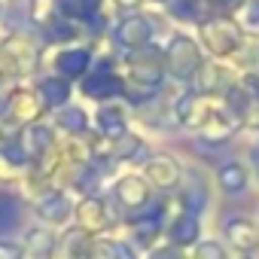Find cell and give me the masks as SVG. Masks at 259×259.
I'll return each instance as SVG.
<instances>
[{"label": "cell", "instance_id": "obj_30", "mask_svg": "<svg viewBox=\"0 0 259 259\" xmlns=\"http://www.w3.org/2000/svg\"><path fill=\"white\" fill-rule=\"evenodd\" d=\"M201 0H168V13L180 22H201Z\"/></svg>", "mask_w": 259, "mask_h": 259}, {"label": "cell", "instance_id": "obj_40", "mask_svg": "<svg viewBox=\"0 0 259 259\" xmlns=\"http://www.w3.org/2000/svg\"><path fill=\"white\" fill-rule=\"evenodd\" d=\"M241 259H253V256H241Z\"/></svg>", "mask_w": 259, "mask_h": 259}, {"label": "cell", "instance_id": "obj_28", "mask_svg": "<svg viewBox=\"0 0 259 259\" xmlns=\"http://www.w3.org/2000/svg\"><path fill=\"white\" fill-rule=\"evenodd\" d=\"M61 247H64V259H89L92 256V235H85L82 229H73Z\"/></svg>", "mask_w": 259, "mask_h": 259}, {"label": "cell", "instance_id": "obj_15", "mask_svg": "<svg viewBox=\"0 0 259 259\" xmlns=\"http://www.w3.org/2000/svg\"><path fill=\"white\" fill-rule=\"evenodd\" d=\"M223 232H226V241L238 250V253H253L259 247V229L247 220V217H229L223 223Z\"/></svg>", "mask_w": 259, "mask_h": 259}, {"label": "cell", "instance_id": "obj_13", "mask_svg": "<svg viewBox=\"0 0 259 259\" xmlns=\"http://www.w3.org/2000/svg\"><path fill=\"white\" fill-rule=\"evenodd\" d=\"M52 67H55V73L61 76V79H79L89 67H92V52L85 49V46H67V49H61V52H55V58H52Z\"/></svg>", "mask_w": 259, "mask_h": 259}, {"label": "cell", "instance_id": "obj_35", "mask_svg": "<svg viewBox=\"0 0 259 259\" xmlns=\"http://www.w3.org/2000/svg\"><path fill=\"white\" fill-rule=\"evenodd\" d=\"M147 259H186L183 253H180V247H174V244H168V247H156Z\"/></svg>", "mask_w": 259, "mask_h": 259}, {"label": "cell", "instance_id": "obj_5", "mask_svg": "<svg viewBox=\"0 0 259 259\" xmlns=\"http://www.w3.org/2000/svg\"><path fill=\"white\" fill-rule=\"evenodd\" d=\"M153 22H150V16H144V13H132V16H125L119 25H116V31H113V37H116V43L122 46V49H128V52H135V49H144V46H150V40H153Z\"/></svg>", "mask_w": 259, "mask_h": 259}, {"label": "cell", "instance_id": "obj_27", "mask_svg": "<svg viewBox=\"0 0 259 259\" xmlns=\"http://www.w3.org/2000/svg\"><path fill=\"white\" fill-rule=\"evenodd\" d=\"M22 223V201L13 192H0V235L13 232Z\"/></svg>", "mask_w": 259, "mask_h": 259}, {"label": "cell", "instance_id": "obj_41", "mask_svg": "<svg viewBox=\"0 0 259 259\" xmlns=\"http://www.w3.org/2000/svg\"><path fill=\"white\" fill-rule=\"evenodd\" d=\"M156 4H165V0H156Z\"/></svg>", "mask_w": 259, "mask_h": 259}, {"label": "cell", "instance_id": "obj_19", "mask_svg": "<svg viewBox=\"0 0 259 259\" xmlns=\"http://www.w3.org/2000/svg\"><path fill=\"white\" fill-rule=\"evenodd\" d=\"M217 183H220V189H223L226 195H241V192H247L250 177H247V168H244L241 162L229 159V162H223V165L217 168Z\"/></svg>", "mask_w": 259, "mask_h": 259}, {"label": "cell", "instance_id": "obj_33", "mask_svg": "<svg viewBox=\"0 0 259 259\" xmlns=\"http://www.w3.org/2000/svg\"><path fill=\"white\" fill-rule=\"evenodd\" d=\"M0 259H25V247L19 241L0 238Z\"/></svg>", "mask_w": 259, "mask_h": 259}, {"label": "cell", "instance_id": "obj_34", "mask_svg": "<svg viewBox=\"0 0 259 259\" xmlns=\"http://www.w3.org/2000/svg\"><path fill=\"white\" fill-rule=\"evenodd\" d=\"M204 4L210 10H220V16H229V13H235V10L244 7V0H204Z\"/></svg>", "mask_w": 259, "mask_h": 259}, {"label": "cell", "instance_id": "obj_31", "mask_svg": "<svg viewBox=\"0 0 259 259\" xmlns=\"http://www.w3.org/2000/svg\"><path fill=\"white\" fill-rule=\"evenodd\" d=\"M235 55L241 58V64L259 70V37H244V43H241V49Z\"/></svg>", "mask_w": 259, "mask_h": 259}, {"label": "cell", "instance_id": "obj_38", "mask_svg": "<svg viewBox=\"0 0 259 259\" xmlns=\"http://www.w3.org/2000/svg\"><path fill=\"white\" fill-rule=\"evenodd\" d=\"M250 159H253V171H256V177H259V147L250 153Z\"/></svg>", "mask_w": 259, "mask_h": 259}, {"label": "cell", "instance_id": "obj_18", "mask_svg": "<svg viewBox=\"0 0 259 259\" xmlns=\"http://www.w3.org/2000/svg\"><path fill=\"white\" fill-rule=\"evenodd\" d=\"M52 13L67 22H92L101 13V0H52Z\"/></svg>", "mask_w": 259, "mask_h": 259}, {"label": "cell", "instance_id": "obj_11", "mask_svg": "<svg viewBox=\"0 0 259 259\" xmlns=\"http://www.w3.org/2000/svg\"><path fill=\"white\" fill-rule=\"evenodd\" d=\"M177 192H180V207H183V213H192V217H198L201 210H207V201H210V189H207V183H204V177L195 171V174H186V177H180V183H177Z\"/></svg>", "mask_w": 259, "mask_h": 259}, {"label": "cell", "instance_id": "obj_25", "mask_svg": "<svg viewBox=\"0 0 259 259\" xmlns=\"http://www.w3.org/2000/svg\"><path fill=\"white\" fill-rule=\"evenodd\" d=\"M55 125L61 128V132L79 138V135H85V128H89V116H85L82 107H70V104H64V107L55 110Z\"/></svg>", "mask_w": 259, "mask_h": 259}, {"label": "cell", "instance_id": "obj_12", "mask_svg": "<svg viewBox=\"0 0 259 259\" xmlns=\"http://www.w3.org/2000/svg\"><path fill=\"white\" fill-rule=\"evenodd\" d=\"M144 153V141L132 132H125L122 138L104 141L101 147L95 144V159H107V162H135Z\"/></svg>", "mask_w": 259, "mask_h": 259}, {"label": "cell", "instance_id": "obj_23", "mask_svg": "<svg viewBox=\"0 0 259 259\" xmlns=\"http://www.w3.org/2000/svg\"><path fill=\"white\" fill-rule=\"evenodd\" d=\"M37 95H40L43 107L58 110V107L67 104V98H70V85H67V79H61V76H46V79H40Z\"/></svg>", "mask_w": 259, "mask_h": 259}, {"label": "cell", "instance_id": "obj_21", "mask_svg": "<svg viewBox=\"0 0 259 259\" xmlns=\"http://www.w3.org/2000/svg\"><path fill=\"white\" fill-rule=\"evenodd\" d=\"M198 235H201V223L192 213H177L168 223V238H171L174 247H189V244L198 241Z\"/></svg>", "mask_w": 259, "mask_h": 259}, {"label": "cell", "instance_id": "obj_17", "mask_svg": "<svg viewBox=\"0 0 259 259\" xmlns=\"http://www.w3.org/2000/svg\"><path fill=\"white\" fill-rule=\"evenodd\" d=\"M116 198L122 201V207H128V213H132V210H138V207H144L150 201V186L138 174H125V177L116 180Z\"/></svg>", "mask_w": 259, "mask_h": 259}, {"label": "cell", "instance_id": "obj_16", "mask_svg": "<svg viewBox=\"0 0 259 259\" xmlns=\"http://www.w3.org/2000/svg\"><path fill=\"white\" fill-rule=\"evenodd\" d=\"M43 113V101L37 95V89H16L10 92V116L16 122H25V125H34Z\"/></svg>", "mask_w": 259, "mask_h": 259}, {"label": "cell", "instance_id": "obj_26", "mask_svg": "<svg viewBox=\"0 0 259 259\" xmlns=\"http://www.w3.org/2000/svg\"><path fill=\"white\" fill-rule=\"evenodd\" d=\"M89 259H135V250L122 241H113V238H92Z\"/></svg>", "mask_w": 259, "mask_h": 259}, {"label": "cell", "instance_id": "obj_3", "mask_svg": "<svg viewBox=\"0 0 259 259\" xmlns=\"http://www.w3.org/2000/svg\"><path fill=\"white\" fill-rule=\"evenodd\" d=\"M37 61H40V49L25 34L7 37L0 43V64H4L7 73H31L37 67Z\"/></svg>", "mask_w": 259, "mask_h": 259}, {"label": "cell", "instance_id": "obj_9", "mask_svg": "<svg viewBox=\"0 0 259 259\" xmlns=\"http://www.w3.org/2000/svg\"><path fill=\"white\" fill-rule=\"evenodd\" d=\"M128 226H132L138 244L150 247L159 238V232H162V204H150L147 201L144 207L132 210V213H128Z\"/></svg>", "mask_w": 259, "mask_h": 259}, {"label": "cell", "instance_id": "obj_24", "mask_svg": "<svg viewBox=\"0 0 259 259\" xmlns=\"http://www.w3.org/2000/svg\"><path fill=\"white\" fill-rule=\"evenodd\" d=\"M238 85H241L244 95H247V110H244V116H241V125L259 132V76H256V73H247Z\"/></svg>", "mask_w": 259, "mask_h": 259}, {"label": "cell", "instance_id": "obj_36", "mask_svg": "<svg viewBox=\"0 0 259 259\" xmlns=\"http://www.w3.org/2000/svg\"><path fill=\"white\" fill-rule=\"evenodd\" d=\"M247 25H253V28H259V0H247Z\"/></svg>", "mask_w": 259, "mask_h": 259}, {"label": "cell", "instance_id": "obj_1", "mask_svg": "<svg viewBox=\"0 0 259 259\" xmlns=\"http://www.w3.org/2000/svg\"><path fill=\"white\" fill-rule=\"evenodd\" d=\"M198 34L204 40V46L220 55V58H229L241 49L244 43V31L238 28V22L232 16H210V19H201L198 22Z\"/></svg>", "mask_w": 259, "mask_h": 259}, {"label": "cell", "instance_id": "obj_2", "mask_svg": "<svg viewBox=\"0 0 259 259\" xmlns=\"http://www.w3.org/2000/svg\"><path fill=\"white\" fill-rule=\"evenodd\" d=\"M204 64L201 58V49L192 37H186L183 31L171 34L168 40V49H165V67L174 79H183V82H192V76L198 73V67Z\"/></svg>", "mask_w": 259, "mask_h": 259}, {"label": "cell", "instance_id": "obj_22", "mask_svg": "<svg viewBox=\"0 0 259 259\" xmlns=\"http://www.w3.org/2000/svg\"><path fill=\"white\" fill-rule=\"evenodd\" d=\"M25 256L31 259H52L55 253V232L52 229H31L25 232Z\"/></svg>", "mask_w": 259, "mask_h": 259}, {"label": "cell", "instance_id": "obj_20", "mask_svg": "<svg viewBox=\"0 0 259 259\" xmlns=\"http://www.w3.org/2000/svg\"><path fill=\"white\" fill-rule=\"evenodd\" d=\"M95 125H98V132H101V138L104 141H113V138H122L125 132H128V116H125V110L122 107H116V104H107V107H101L98 110V119H95Z\"/></svg>", "mask_w": 259, "mask_h": 259}, {"label": "cell", "instance_id": "obj_6", "mask_svg": "<svg viewBox=\"0 0 259 259\" xmlns=\"http://www.w3.org/2000/svg\"><path fill=\"white\" fill-rule=\"evenodd\" d=\"M73 217H76V229H82L85 235H98V232H107L113 226V217H110V207L104 198L98 195H85L76 207H73Z\"/></svg>", "mask_w": 259, "mask_h": 259}, {"label": "cell", "instance_id": "obj_39", "mask_svg": "<svg viewBox=\"0 0 259 259\" xmlns=\"http://www.w3.org/2000/svg\"><path fill=\"white\" fill-rule=\"evenodd\" d=\"M138 4H141V0H119V7H122V10H135Z\"/></svg>", "mask_w": 259, "mask_h": 259}, {"label": "cell", "instance_id": "obj_14", "mask_svg": "<svg viewBox=\"0 0 259 259\" xmlns=\"http://www.w3.org/2000/svg\"><path fill=\"white\" fill-rule=\"evenodd\" d=\"M37 217L46 220L49 229H52V226H64V223L73 217V204L67 201V195H64L61 189H49V192H43V195L37 198Z\"/></svg>", "mask_w": 259, "mask_h": 259}, {"label": "cell", "instance_id": "obj_32", "mask_svg": "<svg viewBox=\"0 0 259 259\" xmlns=\"http://www.w3.org/2000/svg\"><path fill=\"white\" fill-rule=\"evenodd\" d=\"M192 259H229V256H226V247L220 241H198Z\"/></svg>", "mask_w": 259, "mask_h": 259}, {"label": "cell", "instance_id": "obj_4", "mask_svg": "<svg viewBox=\"0 0 259 259\" xmlns=\"http://www.w3.org/2000/svg\"><path fill=\"white\" fill-rule=\"evenodd\" d=\"M122 89H125V79L116 76L113 58H98L92 76L82 82V95L85 98H95V101H110V98L122 95Z\"/></svg>", "mask_w": 259, "mask_h": 259}, {"label": "cell", "instance_id": "obj_37", "mask_svg": "<svg viewBox=\"0 0 259 259\" xmlns=\"http://www.w3.org/2000/svg\"><path fill=\"white\" fill-rule=\"evenodd\" d=\"M10 113V92H0V116Z\"/></svg>", "mask_w": 259, "mask_h": 259}, {"label": "cell", "instance_id": "obj_10", "mask_svg": "<svg viewBox=\"0 0 259 259\" xmlns=\"http://www.w3.org/2000/svg\"><path fill=\"white\" fill-rule=\"evenodd\" d=\"M180 177H183V171H180V165L174 162V156H153V159H147V165H144V180H147V186H156V189H177V183H180Z\"/></svg>", "mask_w": 259, "mask_h": 259}, {"label": "cell", "instance_id": "obj_29", "mask_svg": "<svg viewBox=\"0 0 259 259\" xmlns=\"http://www.w3.org/2000/svg\"><path fill=\"white\" fill-rule=\"evenodd\" d=\"M43 34H46V40H52V43H64V40H73V37H76V28H73V22H67V19L55 16V13H49V19H46V25H43Z\"/></svg>", "mask_w": 259, "mask_h": 259}, {"label": "cell", "instance_id": "obj_8", "mask_svg": "<svg viewBox=\"0 0 259 259\" xmlns=\"http://www.w3.org/2000/svg\"><path fill=\"white\" fill-rule=\"evenodd\" d=\"M19 147H22L28 165H40V162L52 153V147H55V141H52V128H49V125H40V122L25 125V132L19 135Z\"/></svg>", "mask_w": 259, "mask_h": 259}, {"label": "cell", "instance_id": "obj_7", "mask_svg": "<svg viewBox=\"0 0 259 259\" xmlns=\"http://www.w3.org/2000/svg\"><path fill=\"white\" fill-rule=\"evenodd\" d=\"M192 85H195V95H204V98H217V95H226L235 79L232 73L220 64V61H204L198 67V73L192 76Z\"/></svg>", "mask_w": 259, "mask_h": 259}]
</instances>
